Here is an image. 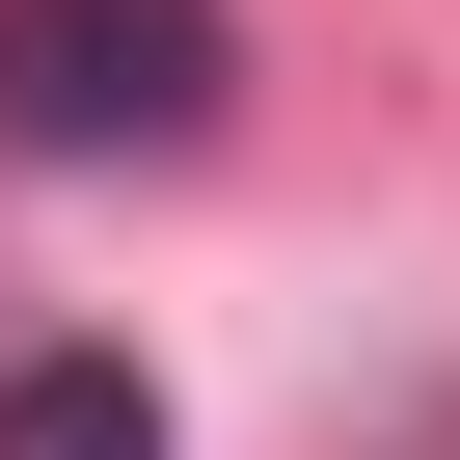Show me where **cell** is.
<instances>
[{"instance_id":"1","label":"cell","mask_w":460,"mask_h":460,"mask_svg":"<svg viewBox=\"0 0 460 460\" xmlns=\"http://www.w3.org/2000/svg\"><path fill=\"white\" fill-rule=\"evenodd\" d=\"M0 136H28V163L217 136V0H0Z\"/></svg>"},{"instance_id":"2","label":"cell","mask_w":460,"mask_h":460,"mask_svg":"<svg viewBox=\"0 0 460 460\" xmlns=\"http://www.w3.org/2000/svg\"><path fill=\"white\" fill-rule=\"evenodd\" d=\"M0 460H163V379L136 352H28L0 379Z\"/></svg>"}]
</instances>
